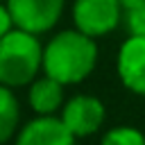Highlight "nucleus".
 Listing matches in <instances>:
<instances>
[{
	"instance_id": "f257e3e1",
	"label": "nucleus",
	"mask_w": 145,
	"mask_h": 145,
	"mask_svg": "<svg viewBox=\"0 0 145 145\" xmlns=\"http://www.w3.org/2000/svg\"><path fill=\"white\" fill-rule=\"evenodd\" d=\"M97 48L93 39L84 32H61L43 50L45 75L61 84H77L91 75L95 68Z\"/></svg>"
},
{
	"instance_id": "f03ea898",
	"label": "nucleus",
	"mask_w": 145,
	"mask_h": 145,
	"mask_svg": "<svg viewBox=\"0 0 145 145\" xmlns=\"http://www.w3.org/2000/svg\"><path fill=\"white\" fill-rule=\"evenodd\" d=\"M41 63L43 50L36 41V34L18 27L0 36V84L23 86L32 82Z\"/></svg>"
},
{
	"instance_id": "7ed1b4c3",
	"label": "nucleus",
	"mask_w": 145,
	"mask_h": 145,
	"mask_svg": "<svg viewBox=\"0 0 145 145\" xmlns=\"http://www.w3.org/2000/svg\"><path fill=\"white\" fill-rule=\"evenodd\" d=\"M7 9L16 27L41 34L59 20L63 0H7Z\"/></svg>"
},
{
	"instance_id": "20e7f679",
	"label": "nucleus",
	"mask_w": 145,
	"mask_h": 145,
	"mask_svg": "<svg viewBox=\"0 0 145 145\" xmlns=\"http://www.w3.org/2000/svg\"><path fill=\"white\" fill-rule=\"evenodd\" d=\"M120 7V0H77L72 18L79 32L88 36H102L118 25Z\"/></svg>"
},
{
	"instance_id": "39448f33",
	"label": "nucleus",
	"mask_w": 145,
	"mask_h": 145,
	"mask_svg": "<svg viewBox=\"0 0 145 145\" xmlns=\"http://www.w3.org/2000/svg\"><path fill=\"white\" fill-rule=\"evenodd\" d=\"M61 120L75 136H88L100 129V125L104 120V106L97 97L77 95L66 104Z\"/></svg>"
},
{
	"instance_id": "423d86ee",
	"label": "nucleus",
	"mask_w": 145,
	"mask_h": 145,
	"mask_svg": "<svg viewBox=\"0 0 145 145\" xmlns=\"http://www.w3.org/2000/svg\"><path fill=\"white\" fill-rule=\"evenodd\" d=\"M118 75L129 91L145 95V36H131L122 43L118 54Z\"/></svg>"
},
{
	"instance_id": "0eeeda50",
	"label": "nucleus",
	"mask_w": 145,
	"mask_h": 145,
	"mask_svg": "<svg viewBox=\"0 0 145 145\" xmlns=\"http://www.w3.org/2000/svg\"><path fill=\"white\" fill-rule=\"evenodd\" d=\"M16 145H75V134L61 118L41 116L23 127Z\"/></svg>"
},
{
	"instance_id": "6e6552de",
	"label": "nucleus",
	"mask_w": 145,
	"mask_h": 145,
	"mask_svg": "<svg viewBox=\"0 0 145 145\" xmlns=\"http://www.w3.org/2000/svg\"><path fill=\"white\" fill-rule=\"evenodd\" d=\"M61 86L63 84L57 82L50 75L43 77V79H36L32 84V88H29V104H32V109L36 113H41V116H52L59 109V104H61V95H63Z\"/></svg>"
},
{
	"instance_id": "1a4fd4ad",
	"label": "nucleus",
	"mask_w": 145,
	"mask_h": 145,
	"mask_svg": "<svg viewBox=\"0 0 145 145\" xmlns=\"http://www.w3.org/2000/svg\"><path fill=\"white\" fill-rule=\"evenodd\" d=\"M18 127V102L14 93L2 84L0 86V143L9 140Z\"/></svg>"
},
{
	"instance_id": "9d476101",
	"label": "nucleus",
	"mask_w": 145,
	"mask_h": 145,
	"mask_svg": "<svg viewBox=\"0 0 145 145\" xmlns=\"http://www.w3.org/2000/svg\"><path fill=\"white\" fill-rule=\"evenodd\" d=\"M102 145H145V136L134 127H116L102 138Z\"/></svg>"
},
{
	"instance_id": "9b49d317",
	"label": "nucleus",
	"mask_w": 145,
	"mask_h": 145,
	"mask_svg": "<svg viewBox=\"0 0 145 145\" xmlns=\"http://www.w3.org/2000/svg\"><path fill=\"white\" fill-rule=\"evenodd\" d=\"M127 27L131 36H145V2L127 9Z\"/></svg>"
},
{
	"instance_id": "f8f14e48",
	"label": "nucleus",
	"mask_w": 145,
	"mask_h": 145,
	"mask_svg": "<svg viewBox=\"0 0 145 145\" xmlns=\"http://www.w3.org/2000/svg\"><path fill=\"white\" fill-rule=\"evenodd\" d=\"M11 25H14V20H11V14H9V9L0 5V36H5V34L11 29Z\"/></svg>"
},
{
	"instance_id": "ddd939ff",
	"label": "nucleus",
	"mask_w": 145,
	"mask_h": 145,
	"mask_svg": "<svg viewBox=\"0 0 145 145\" xmlns=\"http://www.w3.org/2000/svg\"><path fill=\"white\" fill-rule=\"evenodd\" d=\"M140 2H145V0H120V5H122V9H129V7H136V5H140Z\"/></svg>"
}]
</instances>
